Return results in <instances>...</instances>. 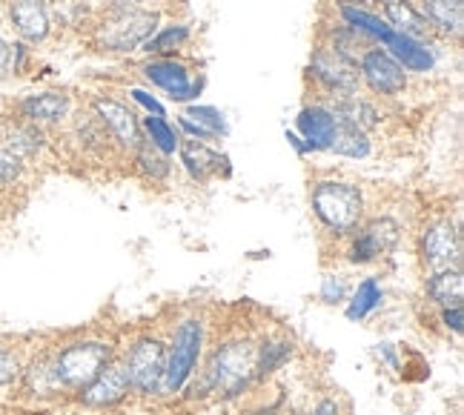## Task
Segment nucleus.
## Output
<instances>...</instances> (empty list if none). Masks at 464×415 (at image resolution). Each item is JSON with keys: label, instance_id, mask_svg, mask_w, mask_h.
Here are the masks:
<instances>
[{"label": "nucleus", "instance_id": "nucleus-1", "mask_svg": "<svg viewBox=\"0 0 464 415\" xmlns=\"http://www.w3.org/2000/svg\"><path fill=\"white\" fill-rule=\"evenodd\" d=\"M253 372H256V350L246 341H238V344H227L212 352L201 387L207 392L224 395V399H236L249 384Z\"/></svg>", "mask_w": 464, "mask_h": 415}, {"label": "nucleus", "instance_id": "nucleus-2", "mask_svg": "<svg viewBox=\"0 0 464 415\" xmlns=\"http://www.w3.org/2000/svg\"><path fill=\"white\" fill-rule=\"evenodd\" d=\"M315 215L333 232L344 236L362 218V192L353 184H338V180H324L313 189Z\"/></svg>", "mask_w": 464, "mask_h": 415}, {"label": "nucleus", "instance_id": "nucleus-3", "mask_svg": "<svg viewBox=\"0 0 464 415\" xmlns=\"http://www.w3.org/2000/svg\"><path fill=\"white\" fill-rule=\"evenodd\" d=\"M201 341H204V327H201V321H195V318L184 321L181 327L175 330L172 350L167 355L164 384H160V390H164V392H178L187 384V378L192 375L195 364H198Z\"/></svg>", "mask_w": 464, "mask_h": 415}, {"label": "nucleus", "instance_id": "nucleus-4", "mask_svg": "<svg viewBox=\"0 0 464 415\" xmlns=\"http://www.w3.org/2000/svg\"><path fill=\"white\" fill-rule=\"evenodd\" d=\"M106 364H110L106 344H72L52 361L61 387H86Z\"/></svg>", "mask_w": 464, "mask_h": 415}, {"label": "nucleus", "instance_id": "nucleus-5", "mask_svg": "<svg viewBox=\"0 0 464 415\" xmlns=\"http://www.w3.org/2000/svg\"><path fill=\"white\" fill-rule=\"evenodd\" d=\"M164 370H167V350L155 338L138 341L132 352L127 355V364H123L130 387L140 392H158L160 384H164Z\"/></svg>", "mask_w": 464, "mask_h": 415}, {"label": "nucleus", "instance_id": "nucleus-6", "mask_svg": "<svg viewBox=\"0 0 464 415\" xmlns=\"http://www.w3.org/2000/svg\"><path fill=\"white\" fill-rule=\"evenodd\" d=\"M158 17L152 12H127L101 29V43L110 49H132L155 32Z\"/></svg>", "mask_w": 464, "mask_h": 415}, {"label": "nucleus", "instance_id": "nucleus-7", "mask_svg": "<svg viewBox=\"0 0 464 415\" xmlns=\"http://www.w3.org/2000/svg\"><path fill=\"white\" fill-rule=\"evenodd\" d=\"M310 69L321 83L333 89V92L350 95L355 83H359V69H355V63L347 55H342L338 49H318L313 55Z\"/></svg>", "mask_w": 464, "mask_h": 415}, {"label": "nucleus", "instance_id": "nucleus-8", "mask_svg": "<svg viewBox=\"0 0 464 415\" xmlns=\"http://www.w3.org/2000/svg\"><path fill=\"white\" fill-rule=\"evenodd\" d=\"M362 75L372 92H382V95H399L407 86L404 66L382 49L367 52L362 61Z\"/></svg>", "mask_w": 464, "mask_h": 415}, {"label": "nucleus", "instance_id": "nucleus-9", "mask_svg": "<svg viewBox=\"0 0 464 415\" xmlns=\"http://www.w3.org/2000/svg\"><path fill=\"white\" fill-rule=\"evenodd\" d=\"M424 261L436 273L441 269H459L461 264V241L450 221H439L424 232Z\"/></svg>", "mask_w": 464, "mask_h": 415}, {"label": "nucleus", "instance_id": "nucleus-10", "mask_svg": "<svg viewBox=\"0 0 464 415\" xmlns=\"http://www.w3.org/2000/svg\"><path fill=\"white\" fill-rule=\"evenodd\" d=\"M396 241H399V227H396V221H390V218L370 221L359 232V236H355V241L350 246V261L367 264L372 258L384 256V252H390L392 246H396Z\"/></svg>", "mask_w": 464, "mask_h": 415}, {"label": "nucleus", "instance_id": "nucleus-11", "mask_svg": "<svg viewBox=\"0 0 464 415\" xmlns=\"http://www.w3.org/2000/svg\"><path fill=\"white\" fill-rule=\"evenodd\" d=\"M130 392V378L118 364H106L92 381L83 387V404L89 407H112Z\"/></svg>", "mask_w": 464, "mask_h": 415}, {"label": "nucleus", "instance_id": "nucleus-12", "mask_svg": "<svg viewBox=\"0 0 464 415\" xmlns=\"http://www.w3.org/2000/svg\"><path fill=\"white\" fill-rule=\"evenodd\" d=\"M324 110L330 112V118L335 121V126H353V130H370V126L379 123V112L372 110L367 101H359V98H350V95H342L330 101Z\"/></svg>", "mask_w": 464, "mask_h": 415}, {"label": "nucleus", "instance_id": "nucleus-13", "mask_svg": "<svg viewBox=\"0 0 464 415\" xmlns=\"http://www.w3.org/2000/svg\"><path fill=\"white\" fill-rule=\"evenodd\" d=\"M147 78L160 86V89H167V92L175 98V101H189L195 92H198V86H192L189 78H187V69L181 63H175V61H155L147 66Z\"/></svg>", "mask_w": 464, "mask_h": 415}, {"label": "nucleus", "instance_id": "nucleus-14", "mask_svg": "<svg viewBox=\"0 0 464 415\" xmlns=\"http://www.w3.org/2000/svg\"><path fill=\"white\" fill-rule=\"evenodd\" d=\"M12 21L26 41H44L49 32V17L41 0H12Z\"/></svg>", "mask_w": 464, "mask_h": 415}, {"label": "nucleus", "instance_id": "nucleus-15", "mask_svg": "<svg viewBox=\"0 0 464 415\" xmlns=\"http://www.w3.org/2000/svg\"><path fill=\"white\" fill-rule=\"evenodd\" d=\"M384 12H387V21H390V29L399 34H407V38H424L427 32H430V24H427V17L419 14L413 6L407 4V0H387L384 4Z\"/></svg>", "mask_w": 464, "mask_h": 415}, {"label": "nucleus", "instance_id": "nucleus-16", "mask_svg": "<svg viewBox=\"0 0 464 415\" xmlns=\"http://www.w3.org/2000/svg\"><path fill=\"white\" fill-rule=\"evenodd\" d=\"M98 112L103 118V123L112 126V132L123 140L130 143V147H138L140 143V135H138V123H135V115L127 110V106H121L115 101H98Z\"/></svg>", "mask_w": 464, "mask_h": 415}, {"label": "nucleus", "instance_id": "nucleus-17", "mask_svg": "<svg viewBox=\"0 0 464 415\" xmlns=\"http://www.w3.org/2000/svg\"><path fill=\"white\" fill-rule=\"evenodd\" d=\"M298 126L301 132H304V138L310 140L307 147L310 150H321L327 147L333 132H335V121L330 118V112L324 110V106H313V110H304L298 118Z\"/></svg>", "mask_w": 464, "mask_h": 415}, {"label": "nucleus", "instance_id": "nucleus-18", "mask_svg": "<svg viewBox=\"0 0 464 415\" xmlns=\"http://www.w3.org/2000/svg\"><path fill=\"white\" fill-rule=\"evenodd\" d=\"M387 49L396 55L407 69H430L433 66V55L427 52L419 41L407 38V34H399V32H390L384 38Z\"/></svg>", "mask_w": 464, "mask_h": 415}, {"label": "nucleus", "instance_id": "nucleus-19", "mask_svg": "<svg viewBox=\"0 0 464 415\" xmlns=\"http://www.w3.org/2000/svg\"><path fill=\"white\" fill-rule=\"evenodd\" d=\"M424 17L441 32L459 34L464 24V6L461 0H424Z\"/></svg>", "mask_w": 464, "mask_h": 415}, {"label": "nucleus", "instance_id": "nucleus-20", "mask_svg": "<svg viewBox=\"0 0 464 415\" xmlns=\"http://www.w3.org/2000/svg\"><path fill=\"white\" fill-rule=\"evenodd\" d=\"M181 158H184V164L189 169L192 178H198V180H207L212 172H216L221 164H224V158H218L212 150H207L204 143L198 140H187L181 143Z\"/></svg>", "mask_w": 464, "mask_h": 415}, {"label": "nucleus", "instance_id": "nucleus-21", "mask_svg": "<svg viewBox=\"0 0 464 415\" xmlns=\"http://www.w3.org/2000/svg\"><path fill=\"white\" fill-rule=\"evenodd\" d=\"M430 298L436 304H441L444 310L448 306H461V295H464V281H461V273L459 269H441L430 278Z\"/></svg>", "mask_w": 464, "mask_h": 415}, {"label": "nucleus", "instance_id": "nucleus-22", "mask_svg": "<svg viewBox=\"0 0 464 415\" xmlns=\"http://www.w3.org/2000/svg\"><path fill=\"white\" fill-rule=\"evenodd\" d=\"M66 112H69V98L58 95V92L34 95V98L24 101V115L32 118V121H41V123L61 121Z\"/></svg>", "mask_w": 464, "mask_h": 415}, {"label": "nucleus", "instance_id": "nucleus-23", "mask_svg": "<svg viewBox=\"0 0 464 415\" xmlns=\"http://www.w3.org/2000/svg\"><path fill=\"white\" fill-rule=\"evenodd\" d=\"M327 150L344 155V158H364L370 152V140L362 130H353V126H335Z\"/></svg>", "mask_w": 464, "mask_h": 415}, {"label": "nucleus", "instance_id": "nucleus-24", "mask_svg": "<svg viewBox=\"0 0 464 415\" xmlns=\"http://www.w3.org/2000/svg\"><path fill=\"white\" fill-rule=\"evenodd\" d=\"M41 143H44V138H41L38 130H34V126H12V130H6V135H4V150L14 160L38 152Z\"/></svg>", "mask_w": 464, "mask_h": 415}, {"label": "nucleus", "instance_id": "nucleus-25", "mask_svg": "<svg viewBox=\"0 0 464 415\" xmlns=\"http://www.w3.org/2000/svg\"><path fill=\"white\" fill-rule=\"evenodd\" d=\"M382 304V286L376 284V278H367L359 284V290H355L350 306H347V318L350 321H362L367 318L376 306Z\"/></svg>", "mask_w": 464, "mask_h": 415}, {"label": "nucleus", "instance_id": "nucleus-26", "mask_svg": "<svg viewBox=\"0 0 464 415\" xmlns=\"http://www.w3.org/2000/svg\"><path fill=\"white\" fill-rule=\"evenodd\" d=\"M344 17H347V24H350L353 29L367 32V34H372V38H379V41H384L387 34L392 32L387 24H382V21H379V17H372L370 12H362V9L347 6V9H344Z\"/></svg>", "mask_w": 464, "mask_h": 415}, {"label": "nucleus", "instance_id": "nucleus-27", "mask_svg": "<svg viewBox=\"0 0 464 415\" xmlns=\"http://www.w3.org/2000/svg\"><path fill=\"white\" fill-rule=\"evenodd\" d=\"M138 164L144 167V172L152 178H164L169 172L167 158L160 155V150L155 147V143H138Z\"/></svg>", "mask_w": 464, "mask_h": 415}, {"label": "nucleus", "instance_id": "nucleus-28", "mask_svg": "<svg viewBox=\"0 0 464 415\" xmlns=\"http://www.w3.org/2000/svg\"><path fill=\"white\" fill-rule=\"evenodd\" d=\"M29 387L34 392H41V395H46L55 387H61L58 375H55V367H52V361H38V364L29 370Z\"/></svg>", "mask_w": 464, "mask_h": 415}, {"label": "nucleus", "instance_id": "nucleus-29", "mask_svg": "<svg viewBox=\"0 0 464 415\" xmlns=\"http://www.w3.org/2000/svg\"><path fill=\"white\" fill-rule=\"evenodd\" d=\"M187 121L195 123L198 130H204L207 135H216V132H224V118L218 110H209V106H192L187 112Z\"/></svg>", "mask_w": 464, "mask_h": 415}, {"label": "nucleus", "instance_id": "nucleus-30", "mask_svg": "<svg viewBox=\"0 0 464 415\" xmlns=\"http://www.w3.org/2000/svg\"><path fill=\"white\" fill-rule=\"evenodd\" d=\"M147 132L152 135V143L160 150V152H175V147H178V138H175V132L169 130V123L160 118V115H155V118H147Z\"/></svg>", "mask_w": 464, "mask_h": 415}, {"label": "nucleus", "instance_id": "nucleus-31", "mask_svg": "<svg viewBox=\"0 0 464 415\" xmlns=\"http://www.w3.org/2000/svg\"><path fill=\"white\" fill-rule=\"evenodd\" d=\"M287 355H290V344H284V341H278V344H264L261 355H256V370L261 375L273 372Z\"/></svg>", "mask_w": 464, "mask_h": 415}, {"label": "nucleus", "instance_id": "nucleus-32", "mask_svg": "<svg viewBox=\"0 0 464 415\" xmlns=\"http://www.w3.org/2000/svg\"><path fill=\"white\" fill-rule=\"evenodd\" d=\"M187 41V29L184 26H178V29H167V32H160L155 41L147 43L150 52H169L175 46H181Z\"/></svg>", "mask_w": 464, "mask_h": 415}, {"label": "nucleus", "instance_id": "nucleus-33", "mask_svg": "<svg viewBox=\"0 0 464 415\" xmlns=\"http://www.w3.org/2000/svg\"><path fill=\"white\" fill-rule=\"evenodd\" d=\"M344 295H347V284H344V278L327 275L324 281H321V301L338 304V301H344Z\"/></svg>", "mask_w": 464, "mask_h": 415}, {"label": "nucleus", "instance_id": "nucleus-34", "mask_svg": "<svg viewBox=\"0 0 464 415\" xmlns=\"http://www.w3.org/2000/svg\"><path fill=\"white\" fill-rule=\"evenodd\" d=\"M17 375H21V364H17V358L9 350H0V387L12 384Z\"/></svg>", "mask_w": 464, "mask_h": 415}, {"label": "nucleus", "instance_id": "nucleus-35", "mask_svg": "<svg viewBox=\"0 0 464 415\" xmlns=\"http://www.w3.org/2000/svg\"><path fill=\"white\" fill-rule=\"evenodd\" d=\"M17 172H21V167H17V160H14V158H6V155H0V184H6V180H14Z\"/></svg>", "mask_w": 464, "mask_h": 415}, {"label": "nucleus", "instance_id": "nucleus-36", "mask_svg": "<svg viewBox=\"0 0 464 415\" xmlns=\"http://www.w3.org/2000/svg\"><path fill=\"white\" fill-rule=\"evenodd\" d=\"M441 318H444V323L453 330V333H461V306H448V310L441 313Z\"/></svg>", "mask_w": 464, "mask_h": 415}, {"label": "nucleus", "instance_id": "nucleus-37", "mask_svg": "<svg viewBox=\"0 0 464 415\" xmlns=\"http://www.w3.org/2000/svg\"><path fill=\"white\" fill-rule=\"evenodd\" d=\"M132 95H135V101H138V103H144L150 112H155V115H160V112H164V110H160V103H158V101H155L152 95H147L144 89H132Z\"/></svg>", "mask_w": 464, "mask_h": 415}, {"label": "nucleus", "instance_id": "nucleus-38", "mask_svg": "<svg viewBox=\"0 0 464 415\" xmlns=\"http://www.w3.org/2000/svg\"><path fill=\"white\" fill-rule=\"evenodd\" d=\"M313 415H338V404L330 401V399H324V401H321V404L313 410Z\"/></svg>", "mask_w": 464, "mask_h": 415}, {"label": "nucleus", "instance_id": "nucleus-39", "mask_svg": "<svg viewBox=\"0 0 464 415\" xmlns=\"http://www.w3.org/2000/svg\"><path fill=\"white\" fill-rule=\"evenodd\" d=\"M6 66H9V46L0 41V75L6 72Z\"/></svg>", "mask_w": 464, "mask_h": 415}, {"label": "nucleus", "instance_id": "nucleus-40", "mask_svg": "<svg viewBox=\"0 0 464 415\" xmlns=\"http://www.w3.org/2000/svg\"><path fill=\"white\" fill-rule=\"evenodd\" d=\"M355 4H364V6H376V4H387V0H355Z\"/></svg>", "mask_w": 464, "mask_h": 415}]
</instances>
